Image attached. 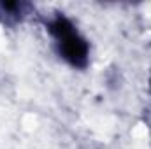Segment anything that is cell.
Returning <instances> with one entry per match:
<instances>
[{
	"instance_id": "6da1fadb",
	"label": "cell",
	"mask_w": 151,
	"mask_h": 149,
	"mask_svg": "<svg viewBox=\"0 0 151 149\" xmlns=\"http://www.w3.org/2000/svg\"><path fill=\"white\" fill-rule=\"evenodd\" d=\"M60 49L63 53V56L74 63V65H84L86 63V56H88V46L77 34H69L63 39H60Z\"/></svg>"
},
{
	"instance_id": "7a4b0ae2",
	"label": "cell",
	"mask_w": 151,
	"mask_h": 149,
	"mask_svg": "<svg viewBox=\"0 0 151 149\" xmlns=\"http://www.w3.org/2000/svg\"><path fill=\"white\" fill-rule=\"evenodd\" d=\"M51 32H53L58 39H63L65 35L72 34L74 28H72V25H70L69 19H65V18H58V19L53 21V25H51Z\"/></svg>"
}]
</instances>
